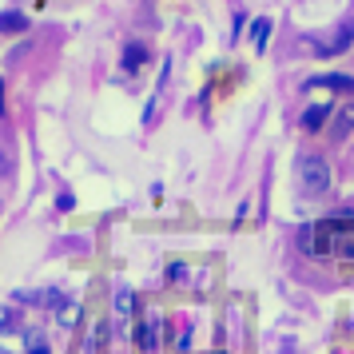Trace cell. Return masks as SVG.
<instances>
[{
  "label": "cell",
  "instance_id": "obj_1",
  "mask_svg": "<svg viewBox=\"0 0 354 354\" xmlns=\"http://www.w3.org/2000/svg\"><path fill=\"white\" fill-rule=\"evenodd\" d=\"M299 251H303L306 259H326L330 255V251H335V227H330V219L299 227Z\"/></svg>",
  "mask_w": 354,
  "mask_h": 354
},
{
  "label": "cell",
  "instance_id": "obj_2",
  "mask_svg": "<svg viewBox=\"0 0 354 354\" xmlns=\"http://www.w3.org/2000/svg\"><path fill=\"white\" fill-rule=\"evenodd\" d=\"M295 179H299V192L303 195H322L330 187V163L322 156H306V160H299Z\"/></svg>",
  "mask_w": 354,
  "mask_h": 354
},
{
  "label": "cell",
  "instance_id": "obj_3",
  "mask_svg": "<svg viewBox=\"0 0 354 354\" xmlns=\"http://www.w3.org/2000/svg\"><path fill=\"white\" fill-rule=\"evenodd\" d=\"M330 227H335V251L342 259H354V215L346 211L342 219H330Z\"/></svg>",
  "mask_w": 354,
  "mask_h": 354
},
{
  "label": "cell",
  "instance_id": "obj_4",
  "mask_svg": "<svg viewBox=\"0 0 354 354\" xmlns=\"http://www.w3.org/2000/svg\"><path fill=\"white\" fill-rule=\"evenodd\" d=\"M136 346L147 351V354L160 346V326H156V319H140L136 322Z\"/></svg>",
  "mask_w": 354,
  "mask_h": 354
},
{
  "label": "cell",
  "instance_id": "obj_5",
  "mask_svg": "<svg viewBox=\"0 0 354 354\" xmlns=\"http://www.w3.org/2000/svg\"><path fill=\"white\" fill-rule=\"evenodd\" d=\"M306 88H310V92H315V88H330V92H346V96H351L354 92V76H315V80H306Z\"/></svg>",
  "mask_w": 354,
  "mask_h": 354
},
{
  "label": "cell",
  "instance_id": "obj_6",
  "mask_svg": "<svg viewBox=\"0 0 354 354\" xmlns=\"http://www.w3.org/2000/svg\"><path fill=\"white\" fill-rule=\"evenodd\" d=\"M351 44H354V20L338 28L330 44H319V52H322V56H338V52H342V48H351Z\"/></svg>",
  "mask_w": 354,
  "mask_h": 354
},
{
  "label": "cell",
  "instance_id": "obj_7",
  "mask_svg": "<svg viewBox=\"0 0 354 354\" xmlns=\"http://www.w3.org/2000/svg\"><path fill=\"white\" fill-rule=\"evenodd\" d=\"M326 120H330V104H315V108H306V112H303V128L306 131H319Z\"/></svg>",
  "mask_w": 354,
  "mask_h": 354
},
{
  "label": "cell",
  "instance_id": "obj_8",
  "mask_svg": "<svg viewBox=\"0 0 354 354\" xmlns=\"http://www.w3.org/2000/svg\"><path fill=\"white\" fill-rule=\"evenodd\" d=\"M24 28H28V17H24V12H12V8H8V12H0V32H24Z\"/></svg>",
  "mask_w": 354,
  "mask_h": 354
},
{
  "label": "cell",
  "instance_id": "obj_9",
  "mask_svg": "<svg viewBox=\"0 0 354 354\" xmlns=\"http://www.w3.org/2000/svg\"><path fill=\"white\" fill-rule=\"evenodd\" d=\"M251 36H255V52H267V36H271V20L259 17L255 24H251Z\"/></svg>",
  "mask_w": 354,
  "mask_h": 354
},
{
  "label": "cell",
  "instance_id": "obj_10",
  "mask_svg": "<svg viewBox=\"0 0 354 354\" xmlns=\"http://www.w3.org/2000/svg\"><path fill=\"white\" fill-rule=\"evenodd\" d=\"M144 60H147V48H144V44H128V48H124V68H128V72H136Z\"/></svg>",
  "mask_w": 354,
  "mask_h": 354
},
{
  "label": "cell",
  "instance_id": "obj_11",
  "mask_svg": "<svg viewBox=\"0 0 354 354\" xmlns=\"http://www.w3.org/2000/svg\"><path fill=\"white\" fill-rule=\"evenodd\" d=\"M115 315H124V319L136 315V295L131 290H115Z\"/></svg>",
  "mask_w": 354,
  "mask_h": 354
},
{
  "label": "cell",
  "instance_id": "obj_12",
  "mask_svg": "<svg viewBox=\"0 0 354 354\" xmlns=\"http://www.w3.org/2000/svg\"><path fill=\"white\" fill-rule=\"evenodd\" d=\"M56 319H60V326H76V322H80V303H72V299H68V303L56 310Z\"/></svg>",
  "mask_w": 354,
  "mask_h": 354
},
{
  "label": "cell",
  "instance_id": "obj_13",
  "mask_svg": "<svg viewBox=\"0 0 354 354\" xmlns=\"http://www.w3.org/2000/svg\"><path fill=\"white\" fill-rule=\"evenodd\" d=\"M12 330H17V315L8 306H0V335H12Z\"/></svg>",
  "mask_w": 354,
  "mask_h": 354
},
{
  "label": "cell",
  "instance_id": "obj_14",
  "mask_svg": "<svg viewBox=\"0 0 354 354\" xmlns=\"http://www.w3.org/2000/svg\"><path fill=\"white\" fill-rule=\"evenodd\" d=\"M351 128H354V104L338 112V136H342V131H351Z\"/></svg>",
  "mask_w": 354,
  "mask_h": 354
},
{
  "label": "cell",
  "instance_id": "obj_15",
  "mask_svg": "<svg viewBox=\"0 0 354 354\" xmlns=\"http://www.w3.org/2000/svg\"><path fill=\"white\" fill-rule=\"evenodd\" d=\"M108 338H112V326H108V322H100V330H96V346H100V351L108 346Z\"/></svg>",
  "mask_w": 354,
  "mask_h": 354
},
{
  "label": "cell",
  "instance_id": "obj_16",
  "mask_svg": "<svg viewBox=\"0 0 354 354\" xmlns=\"http://www.w3.org/2000/svg\"><path fill=\"white\" fill-rule=\"evenodd\" d=\"M183 274H187V267H183V263H171V267H167V279H183Z\"/></svg>",
  "mask_w": 354,
  "mask_h": 354
},
{
  "label": "cell",
  "instance_id": "obj_17",
  "mask_svg": "<svg viewBox=\"0 0 354 354\" xmlns=\"http://www.w3.org/2000/svg\"><path fill=\"white\" fill-rule=\"evenodd\" d=\"M56 207H60V211H72V207H76V199H72V195H60V199H56Z\"/></svg>",
  "mask_w": 354,
  "mask_h": 354
},
{
  "label": "cell",
  "instance_id": "obj_18",
  "mask_svg": "<svg viewBox=\"0 0 354 354\" xmlns=\"http://www.w3.org/2000/svg\"><path fill=\"white\" fill-rule=\"evenodd\" d=\"M28 354H52V351H48V342H40V338H36V342H32V351H28Z\"/></svg>",
  "mask_w": 354,
  "mask_h": 354
},
{
  "label": "cell",
  "instance_id": "obj_19",
  "mask_svg": "<svg viewBox=\"0 0 354 354\" xmlns=\"http://www.w3.org/2000/svg\"><path fill=\"white\" fill-rule=\"evenodd\" d=\"M0 112H4V80H0Z\"/></svg>",
  "mask_w": 354,
  "mask_h": 354
},
{
  "label": "cell",
  "instance_id": "obj_20",
  "mask_svg": "<svg viewBox=\"0 0 354 354\" xmlns=\"http://www.w3.org/2000/svg\"><path fill=\"white\" fill-rule=\"evenodd\" d=\"M215 354H227V351H215Z\"/></svg>",
  "mask_w": 354,
  "mask_h": 354
}]
</instances>
